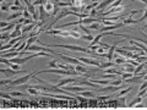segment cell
Segmentation results:
<instances>
[{
    "mask_svg": "<svg viewBox=\"0 0 147 110\" xmlns=\"http://www.w3.org/2000/svg\"><path fill=\"white\" fill-rule=\"evenodd\" d=\"M36 26H37V22L36 21L33 22V23H31V25L24 26V28H22V33H28V32H32V31L36 28Z\"/></svg>",
    "mask_w": 147,
    "mask_h": 110,
    "instance_id": "11",
    "label": "cell"
},
{
    "mask_svg": "<svg viewBox=\"0 0 147 110\" xmlns=\"http://www.w3.org/2000/svg\"><path fill=\"white\" fill-rule=\"evenodd\" d=\"M102 77H103V78L109 80V78H117L118 75H114V73H105V75H103Z\"/></svg>",
    "mask_w": 147,
    "mask_h": 110,
    "instance_id": "27",
    "label": "cell"
},
{
    "mask_svg": "<svg viewBox=\"0 0 147 110\" xmlns=\"http://www.w3.org/2000/svg\"><path fill=\"white\" fill-rule=\"evenodd\" d=\"M132 89H134V87H132V86H130V87H126V88H123L121 91H119V93H118L117 97H118V98H120V97H123V95L127 94L129 92H131Z\"/></svg>",
    "mask_w": 147,
    "mask_h": 110,
    "instance_id": "13",
    "label": "cell"
},
{
    "mask_svg": "<svg viewBox=\"0 0 147 110\" xmlns=\"http://www.w3.org/2000/svg\"><path fill=\"white\" fill-rule=\"evenodd\" d=\"M0 97H1V98H6V99H11L12 95L10 93L6 94V93H4V92H1V93H0Z\"/></svg>",
    "mask_w": 147,
    "mask_h": 110,
    "instance_id": "32",
    "label": "cell"
},
{
    "mask_svg": "<svg viewBox=\"0 0 147 110\" xmlns=\"http://www.w3.org/2000/svg\"><path fill=\"white\" fill-rule=\"evenodd\" d=\"M127 58H125V56H123V55H115L114 56V62L117 64V65H123V64H126L127 62V60H126Z\"/></svg>",
    "mask_w": 147,
    "mask_h": 110,
    "instance_id": "8",
    "label": "cell"
},
{
    "mask_svg": "<svg viewBox=\"0 0 147 110\" xmlns=\"http://www.w3.org/2000/svg\"><path fill=\"white\" fill-rule=\"evenodd\" d=\"M36 75H39V71H37V72H32V73H26L25 76H22V77H18V78L12 80V81H11V83H10V86H22V85H25L26 82H28L30 80L33 78V76H36Z\"/></svg>",
    "mask_w": 147,
    "mask_h": 110,
    "instance_id": "1",
    "label": "cell"
},
{
    "mask_svg": "<svg viewBox=\"0 0 147 110\" xmlns=\"http://www.w3.org/2000/svg\"><path fill=\"white\" fill-rule=\"evenodd\" d=\"M113 66H118L115 62H113V61H107V62H100V65L99 67L100 68H109V67H113Z\"/></svg>",
    "mask_w": 147,
    "mask_h": 110,
    "instance_id": "14",
    "label": "cell"
},
{
    "mask_svg": "<svg viewBox=\"0 0 147 110\" xmlns=\"http://www.w3.org/2000/svg\"><path fill=\"white\" fill-rule=\"evenodd\" d=\"M7 39H10V32H9V33H6V32L1 33V45L5 44Z\"/></svg>",
    "mask_w": 147,
    "mask_h": 110,
    "instance_id": "22",
    "label": "cell"
},
{
    "mask_svg": "<svg viewBox=\"0 0 147 110\" xmlns=\"http://www.w3.org/2000/svg\"><path fill=\"white\" fill-rule=\"evenodd\" d=\"M123 23L127 26V25H135L137 23V20H134V18H131V17H126V20H123Z\"/></svg>",
    "mask_w": 147,
    "mask_h": 110,
    "instance_id": "20",
    "label": "cell"
},
{
    "mask_svg": "<svg viewBox=\"0 0 147 110\" xmlns=\"http://www.w3.org/2000/svg\"><path fill=\"white\" fill-rule=\"evenodd\" d=\"M79 78H80V77H79ZM79 78H63L61 81H59L58 83H55L54 86L55 87H64V86H66L69 83H74V82H76V83H77V82L80 81Z\"/></svg>",
    "mask_w": 147,
    "mask_h": 110,
    "instance_id": "4",
    "label": "cell"
},
{
    "mask_svg": "<svg viewBox=\"0 0 147 110\" xmlns=\"http://www.w3.org/2000/svg\"><path fill=\"white\" fill-rule=\"evenodd\" d=\"M80 95H82V97H87V98H92L94 97V93L93 92H90V91H82V92H79Z\"/></svg>",
    "mask_w": 147,
    "mask_h": 110,
    "instance_id": "19",
    "label": "cell"
},
{
    "mask_svg": "<svg viewBox=\"0 0 147 110\" xmlns=\"http://www.w3.org/2000/svg\"><path fill=\"white\" fill-rule=\"evenodd\" d=\"M54 7H55V3H53V1H48L47 4H44V9H45V11H47L49 15H52Z\"/></svg>",
    "mask_w": 147,
    "mask_h": 110,
    "instance_id": "12",
    "label": "cell"
},
{
    "mask_svg": "<svg viewBox=\"0 0 147 110\" xmlns=\"http://www.w3.org/2000/svg\"><path fill=\"white\" fill-rule=\"evenodd\" d=\"M64 88L66 91H70V92H82V91H87V86H64Z\"/></svg>",
    "mask_w": 147,
    "mask_h": 110,
    "instance_id": "5",
    "label": "cell"
},
{
    "mask_svg": "<svg viewBox=\"0 0 147 110\" xmlns=\"http://www.w3.org/2000/svg\"><path fill=\"white\" fill-rule=\"evenodd\" d=\"M13 78H7V80H1V81H0V85H1V86H5V85H10L11 83V81H12Z\"/></svg>",
    "mask_w": 147,
    "mask_h": 110,
    "instance_id": "29",
    "label": "cell"
},
{
    "mask_svg": "<svg viewBox=\"0 0 147 110\" xmlns=\"http://www.w3.org/2000/svg\"><path fill=\"white\" fill-rule=\"evenodd\" d=\"M142 102V97H139V95H137V98H135V99H132L130 103H129V105L127 107L129 108H134L136 104H139V103H141Z\"/></svg>",
    "mask_w": 147,
    "mask_h": 110,
    "instance_id": "15",
    "label": "cell"
},
{
    "mask_svg": "<svg viewBox=\"0 0 147 110\" xmlns=\"http://www.w3.org/2000/svg\"><path fill=\"white\" fill-rule=\"evenodd\" d=\"M118 47V44L117 43H114L113 45H110V48L108 49V54H107V60L108 61H112L113 59H114V52H115V48Z\"/></svg>",
    "mask_w": 147,
    "mask_h": 110,
    "instance_id": "6",
    "label": "cell"
},
{
    "mask_svg": "<svg viewBox=\"0 0 147 110\" xmlns=\"http://www.w3.org/2000/svg\"><path fill=\"white\" fill-rule=\"evenodd\" d=\"M9 25H10V23H9V22H5V21H3L1 23H0V27H1V28H5V27H6V26H9Z\"/></svg>",
    "mask_w": 147,
    "mask_h": 110,
    "instance_id": "33",
    "label": "cell"
},
{
    "mask_svg": "<svg viewBox=\"0 0 147 110\" xmlns=\"http://www.w3.org/2000/svg\"><path fill=\"white\" fill-rule=\"evenodd\" d=\"M20 53H21V52H10V50H9L7 53H5V52H1V56H3V58H9V59H12V58L20 56Z\"/></svg>",
    "mask_w": 147,
    "mask_h": 110,
    "instance_id": "7",
    "label": "cell"
},
{
    "mask_svg": "<svg viewBox=\"0 0 147 110\" xmlns=\"http://www.w3.org/2000/svg\"><path fill=\"white\" fill-rule=\"evenodd\" d=\"M91 82H94L97 85H100V86H107V85H110L109 80H96V78H92Z\"/></svg>",
    "mask_w": 147,
    "mask_h": 110,
    "instance_id": "16",
    "label": "cell"
},
{
    "mask_svg": "<svg viewBox=\"0 0 147 110\" xmlns=\"http://www.w3.org/2000/svg\"><path fill=\"white\" fill-rule=\"evenodd\" d=\"M135 108H137V109H141V108H145V105L142 104V103H139V104H136V105H135Z\"/></svg>",
    "mask_w": 147,
    "mask_h": 110,
    "instance_id": "34",
    "label": "cell"
},
{
    "mask_svg": "<svg viewBox=\"0 0 147 110\" xmlns=\"http://www.w3.org/2000/svg\"><path fill=\"white\" fill-rule=\"evenodd\" d=\"M140 1H142L144 4H146V5H147V0H140Z\"/></svg>",
    "mask_w": 147,
    "mask_h": 110,
    "instance_id": "36",
    "label": "cell"
},
{
    "mask_svg": "<svg viewBox=\"0 0 147 110\" xmlns=\"http://www.w3.org/2000/svg\"><path fill=\"white\" fill-rule=\"evenodd\" d=\"M145 28H147V23H146V25H145Z\"/></svg>",
    "mask_w": 147,
    "mask_h": 110,
    "instance_id": "38",
    "label": "cell"
},
{
    "mask_svg": "<svg viewBox=\"0 0 147 110\" xmlns=\"http://www.w3.org/2000/svg\"><path fill=\"white\" fill-rule=\"evenodd\" d=\"M75 70L79 72V73H81V75H84V76L87 75V68H85L82 65H76L75 66Z\"/></svg>",
    "mask_w": 147,
    "mask_h": 110,
    "instance_id": "18",
    "label": "cell"
},
{
    "mask_svg": "<svg viewBox=\"0 0 147 110\" xmlns=\"http://www.w3.org/2000/svg\"><path fill=\"white\" fill-rule=\"evenodd\" d=\"M144 97H145V98H146V99H147V92H146V94H145V95H144Z\"/></svg>",
    "mask_w": 147,
    "mask_h": 110,
    "instance_id": "37",
    "label": "cell"
},
{
    "mask_svg": "<svg viewBox=\"0 0 147 110\" xmlns=\"http://www.w3.org/2000/svg\"><path fill=\"white\" fill-rule=\"evenodd\" d=\"M141 80H142V76L137 75V76L130 77V78H126L125 82H126V83H130V85H134V83H139V82H141Z\"/></svg>",
    "mask_w": 147,
    "mask_h": 110,
    "instance_id": "9",
    "label": "cell"
},
{
    "mask_svg": "<svg viewBox=\"0 0 147 110\" xmlns=\"http://www.w3.org/2000/svg\"><path fill=\"white\" fill-rule=\"evenodd\" d=\"M100 22H93V23L88 25V30H96V31H99L100 30Z\"/></svg>",
    "mask_w": 147,
    "mask_h": 110,
    "instance_id": "21",
    "label": "cell"
},
{
    "mask_svg": "<svg viewBox=\"0 0 147 110\" xmlns=\"http://www.w3.org/2000/svg\"><path fill=\"white\" fill-rule=\"evenodd\" d=\"M10 4H6V3H3L1 4V10L3 11H10Z\"/></svg>",
    "mask_w": 147,
    "mask_h": 110,
    "instance_id": "28",
    "label": "cell"
},
{
    "mask_svg": "<svg viewBox=\"0 0 147 110\" xmlns=\"http://www.w3.org/2000/svg\"><path fill=\"white\" fill-rule=\"evenodd\" d=\"M118 104H119V105H120V107H121V108H127V107H126V105H125V98H121L120 100H118Z\"/></svg>",
    "mask_w": 147,
    "mask_h": 110,
    "instance_id": "30",
    "label": "cell"
},
{
    "mask_svg": "<svg viewBox=\"0 0 147 110\" xmlns=\"http://www.w3.org/2000/svg\"><path fill=\"white\" fill-rule=\"evenodd\" d=\"M121 83H123V77H121V76H119V77H118V80L113 81V82H110V85H113V86H120Z\"/></svg>",
    "mask_w": 147,
    "mask_h": 110,
    "instance_id": "24",
    "label": "cell"
},
{
    "mask_svg": "<svg viewBox=\"0 0 147 110\" xmlns=\"http://www.w3.org/2000/svg\"><path fill=\"white\" fill-rule=\"evenodd\" d=\"M135 68H136V66H134V65H131V64L126 62V64H123L121 70H123V71H125V72H132V73H134Z\"/></svg>",
    "mask_w": 147,
    "mask_h": 110,
    "instance_id": "10",
    "label": "cell"
},
{
    "mask_svg": "<svg viewBox=\"0 0 147 110\" xmlns=\"http://www.w3.org/2000/svg\"><path fill=\"white\" fill-rule=\"evenodd\" d=\"M16 27V25L15 23H10L9 26H6L5 28H1V33H4V32H10L11 30H13Z\"/></svg>",
    "mask_w": 147,
    "mask_h": 110,
    "instance_id": "23",
    "label": "cell"
},
{
    "mask_svg": "<svg viewBox=\"0 0 147 110\" xmlns=\"http://www.w3.org/2000/svg\"><path fill=\"white\" fill-rule=\"evenodd\" d=\"M125 25L124 23H118L117 25H113V26H104V27H100V30L98 31L99 33H102V32H109V31H113V30H118V28H121V27H124Z\"/></svg>",
    "mask_w": 147,
    "mask_h": 110,
    "instance_id": "3",
    "label": "cell"
},
{
    "mask_svg": "<svg viewBox=\"0 0 147 110\" xmlns=\"http://www.w3.org/2000/svg\"><path fill=\"white\" fill-rule=\"evenodd\" d=\"M142 80H145V81H146V80H147V73H146V75H145V76H144V77H142Z\"/></svg>",
    "mask_w": 147,
    "mask_h": 110,
    "instance_id": "35",
    "label": "cell"
},
{
    "mask_svg": "<svg viewBox=\"0 0 147 110\" xmlns=\"http://www.w3.org/2000/svg\"><path fill=\"white\" fill-rule=\"evenodd\" d=\"M81 38H82V39L88 40V42H92V40L94 39V37L92 36V34H82V36H81Z\"/></svg>",
    "mask_w": 147,
    "mask_h": 110,
    "instance_id": "25",
    "label": "cell"
},
{
    "mask_svg": "<svg viewBox=\"0 0 147 110\" xmlns=\"http://www.w3.org/2000/svg\"><path fill=\"white\" fill-rule=\"evenodd\" d=\"M145 12H144V15H142V17L140 18V20H137V22H141V21H145L146 20V18H147V7L145 9V10H144Z\"/></svg>",
    "mask_w": 147,
    "mask_h": 110,
    "instance_id": "31",
    "label": "cell"
},
{
    "mask_svg": "<svg viewBox=\"0 0 147 110\" xmlns=\"http://www.w3.org/2000/svg\"><path fill=\"white\" fill-rule=\"evenodd\" d=\"M10 94L12 97H27L25 93H22V92H10Z\"/></svg>",
    "mask_w": 147,
    "mask_h": 110,
    "instance_id": "26",
    "label": "cell"
},
{
    "mask_svg": "<svg viewBox=\"0 0 147 110\" xmlns=\"http://www.w3.org/2000/svg\"><path fill=\"white\" fill-rule=\"evenodd\" d=\"M21 16H24V12H21V11H18V12H13V13H11L9 17H6V20H9V21H11V20H13V18H20Z\"/></svg>",
    "mask_w": 147,
    "mask_h": 110,
    "instance_id": "17",
    "label": "cell"
},
{
    "mask_svg": "<svg viewBox=\"0 0 147 110\" xmlns=\"http://www.w3.org/2000/svg\"><path fill=\"white\" fill-rule=\"evenodd\" d=\"M0 72L3 73L4 76H6L7 78L10 77H15L17 75H21V73H26V71H22V70H13V68H0Z\"/></svg>",
    "mask_w": 147,
    "mask_h": 110,
    "instance_id": "2",
    "label": "cell"
}]
</instances>
